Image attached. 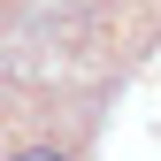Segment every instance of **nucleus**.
I'll use <instances>...</instances> for the list:
<instances>
[{"label":"nucleus","mask_w":161,"mask_h":161,"mask_svg":"<svg viewBox=\"0 0 161 161\" xmlns=\"http://www.w3.org/2000/svg\"><path fill=\"white\" fill-rule=\"evenodd\" d=\"M23 161H62V153H23Z\"/></svg>","instance_id":"1"}]
</instances>
